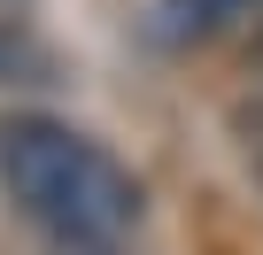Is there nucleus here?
<instances>
[{
	"mask_svg": "<svg viewBox=\"0 0 263 255\" xmlns=\"http://www.w3.org/2000/svg\"><path fill=\"white\" fill-rule=\"evenodd\" d=\"M248 8H263V0H163L155 24H147V39H155V47H186V39L224 31V24L248 16Z\"/></svg>",
	"mask_w": 263,
	"mask_h": 255,
	"instance_id": "3",
	"label": "nucleus"
},
{
	"mask_svg": "<svg viewBox=\"0 0 263 255\" xmlns=\"http://www.w3.org/2000/svg\"><path fill=\"white\" fill-rule=\"evenodd\" d=\"M255 116H263V108H255Z\"/></svg>",
	"mask_w": 263,
	"mask_h": 255,
	"instance_id": "5",
	"label": "nucleus"
},
{
	"mask_svg": "<svg viewBox=\"0 0 263 255\" xmlns=\"http://www.w3.org/2000/svg\"><path fill=\"white\" fill-rule=\"evenodd\" d=\"M0 193L16 201L24 224H39L62 255L85 247H124L140 224V178H132L93 132L39 108L0 116Z\"/></svg>",
	"mask_w": 263,
	"mask_h": 255,
	"instance_id": "1",
	"label": "nucleus"
},
{
	"mask_svg": "<svg viewBox=\"0 0 263 255\" xmlns=\"http://www.w3.org/2000/svg\"><path fill=\"white\" fill-rule=\"evenodd\" d=\"M54 77H62V62H54L47 31H39L24 8L0 0V85H54Z\"/></svg>",
	"mask_w": 263,
	"mask_h": 255,
	"instance_id": "2",
	"label": "nucleus"
},
{
	"mask_svg": "<svg viewBox=\"0 0 263 255\" xmlns=\"http://www.w3.org/2000/svg\"><path fill=\"white\" fill-rule=\"evenodd\" d=\"M85 255H124V247H85Z\"/></svg>",
	"mask_w": 263,
	"mask_h": 255,
	"instance_id": "4",
	"label": "nucleus"
}]
</instances>
